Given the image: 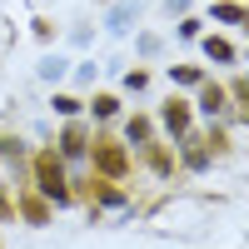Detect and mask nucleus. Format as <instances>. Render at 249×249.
Segmentation results:
<instances>
[{
  "label": "nucleus",
  "mask_w": 249,
  "mask_h": 249,
  "mask_svg": "<svg viewBox=\"0 0 249 249\" xmlns=\"http://www.w3.org/2000/svg\"><path fill=\"white\" fill-rule=\"evenodd\" d=\"M40 190L55 195V199H65V190H60V170H55V160H40Z\"/></svg>",
  "instance_id": "f257e3e1"
},
{
  "label": "nucleus",
  "mask_w": 249,
  "mask_h": 249,
  "mask_svg": "<svg viewBox=\"0 0 249 249\" xmlns=\"http://www.w3.org/2000/svg\"><path fill=\"white\" fill-rule=\"evenodd\" d=\"M130 20H135V5H115L110 10V30H124Z\"/></svg>",
  "instance_id": "f03ea898"
},
{
  "label": "nucleus",
  "mask_w": 249,
  "mask_h": 249,
  "mask_svg": "<svg viewBox=\"0 0 249 249\" xmlns=\"http://www.w3.org/2000/svg\"><path fill=\"white\" fill-rule=\"evenodd\" d=\"M204 55H210V60H234V50L224 45V40H204Z\"/></svg>",
  "instance_id": "7ed1b4c3"
},
{
  "label": "nucleus",
  "mask_w": 249,
  "mask_h": 249,
  "mask_svg": "<svg viewBox=\"0 0 249 249\" xmlns=\"http://www.w3.org/2000/svg\"><path fill=\"white\" fill-rule=\"evenodd\" d=\"M164 124H170V130H184V124H190V110L170 105V110H164Z\"/></svg>",
  "instance_id": "20e7f679"
},
{
  "label": "nucleus",
  "mask_w": 249,
  "mask_h": 249,
  "mask_svg": "<svg viewBox=\"0 0 249 249\" xmlns=\"http://www.w3.org/2000/svg\"><path fill=\"white\" fill-rule=\"evenodd\" d=\"M100 164H105L110 175H120V170H124V155H120V150H105V155H100Z\"/></svg>",
  "instance_id": "39448f33"
}]
</instances>
